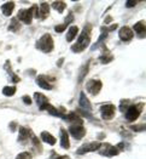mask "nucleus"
Wrapping results in <instances>:
<instances>
[{"label": "nucleus", "mask_w": 146, "mask_h": 159, "mask_svg": "<svg viewBox=\"0 0 146 159\" xmlns=\"http://www.w3.org/2000/svg\"><path fill=\"white\" fill-rule=\"evenodd\" d=\"M90 43H91V25H87L81 32L77 43L71 46V50L74 52H82L85 49H87Z\"/></svg>", "instance_id": "obj_1"}, {"label": "nucleus", "mask_w": 146, "mask_h": 159, "mask_svg": "<svg viewBox=\"0 0 146 159\" xmlns=\"http://www.w3.org/2000/svg\"><path fill=\"white\" fill-rule=\"evenodd\" d=\"M36 48L42 52H51L53 50V39L50 34H44L36 43Z\"/></svg>", "instance_id": "obj_2"}, {"label": "nucleus", "mask_w": 146, "mask_h": 159, "mask_svg": "<svg viewBox=\"0 0 146 159\" xmlns=\"http://www.w3.org/2000/svg\"><path fill=\"white\" fill-rule=\"evenodd\" d=\"M115 111L116 108L114 105H103L100 107V114H102V118L105 120H111L114 117H115Z\"/></svg>", "instance_id": "obj_3"}, {"label": "nucleus", "mask_w": 146, "mask_h": 159, "mask_svg": "<svg viewBox=\"0 0 146 159\" xmlns=\"http://www.w3.org/2000/svg\"><path fill=\"white\" fill-rule=\"evenodd\" d=\"M102 86H103V84H102L100 80L91 79L86 84V89L88 90V93H92V95H98L99 91L102 90Z\"/></svg>", "instance_id": "obj_4"}, {"label": "nucleus", "mask_w": 146, "mask_h": 159, "mask_svg": "<svg viewBox=\"0 0 146 159\" xmlns=\"http://www.w3.org/2000/svg\"><path fill=\"white\" fill-rule=\"evenodd\" d=\"M17 18L21 20L26 25H30L31 23V18H33V10H31V7L30 9H24V10H19L18 15H17Z\"/></svg>", "instance_id": "obj_5"}, {"label": "nucleus", "mask_w": 146, "mask_h": 159, "mask_svg": "<svg viewBox=\"0 0 146 159\" xmlns=\"http://www.w3.org/2000/svg\"><path fill=\"white\" fill-rule=\"evenodd\" d=\"M69 133L71 134V136L76 140H81L85 135H86V130L85 128H82L81 125H71L69 128Z\"/></svg>", "instance_id": "obj_6"}, {"label": "nucleus", "mask_w": 146, "mask_h": 159, "mask_svg": "<svg viewBox=\"0 0 146 159\" xmlns=\"http://www.w3.org/2000/svg\"><path fill=\"white\" fill-rule=\"evenodd\" d=\"M100 143L99 142H90V143H85L77 149V154H85L87 152H94L97 149H99Z\"/></svg>", "instance_id": "obj_7"}, {"label": "nucleus", "mask_w": 146, "mask_h": 159, "mask_svg": "<svg viewBox=\"0 0 146 159\" xmlns=\"http://www.w3.org/2000/svg\"><path fill=\"white\" fill-rule=\"evenodd\" d=\"M139 116H140V111H139V108L136 106H131L129 108H127V111H126V118L129 121L136 120L139 118Z\"/></svg>", "instance_id": "obj_8"}, {"label": "nucleus", "mask_w": 146, "mask_h": 159, "mask_svg": "<svg viewBox=\"0 0 146 159\" xmlns=\"http://www.w3.org/2000/svg\"><path fill=\"white\" fill-rule=\"evenodd\" d=\"M133 30L128 27H122L119 29V39L122 41H131L133 39Z\"/></svg>", "instance_id": "obj_9"}, {"label": "nucleus", "mask_w": 146, "mask_h": 159, "mask_svg": "<svg viewBox=\"0 0 146 159\" xmlns=\"http://www.w3.org/2000/svg\"><path fill=\"white\" fill-rule=\"evenodd\" d=\"M79 103H80V107L82 108V109H85L86 112H91L92 111V106H91V102H90V100L86 97V95L85 93H80V100H79Z\"/></svg>", "instance_id": "obj_10"}, {"label": "nucleus", "mask_w": 146, "mask_h": 159, "mask_svg": "<svg viewBox=\"0 0 146 159\" xmlns=\"http://www.w3.org/2000/svg\"><path fill=\"white\" fill-rule=\"evenodd\" d=\"M34 98H35L36 103L39 105V108L41 109V111H44V109H45V107L48 105V100H47V97H46V96H44L42 93H35Z\"/></svg>", "instance_id": "obj_11"}, {"label": "nucleus", "mask_w": 146, "mask_h": 159, "mask_svg": "<svg viewBox=\"0 0 146 159\" xmlns=\"http://www.w3.org/2000/svg\"><path fill=\"white\" fill-rule=\"evenodd\" d=\"M50 13V6L47 2H42L40 6H38V17L41 20H45Z\"/></svg>", "instance_id": "obj_12"}, {"label": "nucleus", "mask_w": 146, "mask_h": 159, "mask_svg": "<svg viewBox=\"0 0 146 159\" xmlns=\"http://www.w3.org/2000/svg\"><path fill=\"white\" fill-rule=\"evenodd\" d=\"M119 148L115 146H105V149H103L100 153L103 154V156H105V157H114V156H117L119 154Z\"/></svg>", "instance_id": "obj_13"}, {"label": "nucleus", "mask_w": 146, "mask_h": 159, "mask_svg": "<svg viewBox=\"0 0 146 159\" xmlns=\"http://www.w3.org/2000/svg\"><path fill=\"white\" fill-rule=\"evenodd\" d=\"M60 146L64 149H68L70 147V142H69V135L65 130L62 128L60 129Z\"/></svg>", "instance_id": "obj_14"}, {"label": "nucleus", "mask_w": 146, "mask_h": 159, "mask_svg": "<svg viewBox=\"0 0 146 159\" xmlns=\"http://www.w3.org/2000/svg\"><path fill=\"white\" fill-rule=\"evenodd\" d=\"M134 30L138 33V35H139L140 38H144L146 33V27H145L144 21H140V22L135 23V25H134Z\"/></svg>", "instance_id": "obj_15"}, {"label": "nucleus", "mask_w": 146, "mask_h": 159, "mask_svg": "<svg viewBox=\"0 0 146 159\" xmlns=\"http://www.w3.org/2000/svg\"><path fill=\"white\" fill-rule=\"evenodd\" d=\"M31 131L28 129V128H24V126H21L19 128V136H18V141H26L29 137H31Z\"/></svg>", "instance_id": "obj_16"}, {"label": "nucleus", "mask_w": 146, "mask_h": 159, "mask_svg": "<svg viewBox=\"0 0 146 159\" xmlns=\"http://www.w3.org/2000/svg\"><path fill=\"white\" fill-rule=\"evenodd\" d=\"M41 140H42L44 142L48 143V145H52V146L57 142L56 137L52 136L50 133H47V131H42V133H41Z\"/></svg>", "instance_id": "obj_17"}, {"label": "nucleus", "mask_w": 146, "mask_h": 159, "mask_svg": "<svg viewBox=\"0 0 146 159\" xmlns=\"http://www.w3.org/2000/svg\"><path fill=\"white\" fill-rule=\"evenodd\" d=\"M13 9H15V2H12V1H7L1 6V11L5 16H10L12 13Z\"/></svg>", "instance_id": "obj_18"}, {"label": "nucleus", "mask_w": 146, "mask_h": 159, "mask_svg": "<svg viewBox=\"0 0 146 159\" xmlns=\"http://www.w3.org/2000/svg\"><path fill=\"white\" fill-rule=\"evenodd\" d=\"M36 83H38V85H39L40 88H42L45 90H51L52 89V85L45 79V77H42V75H40V77L36 78Z\"/></svg>", "instance_id": "obj_19"}, {"label": "nucleus", "mask_w": 146, "mask_h": 159, "mask_svg": "<svg viewBox=\"0 0 146 159\" xmlns=\"http://www.w3.org/2000/svg\"><path fill=\"white\" fill-rule=\"evenodd\" d=\"M77 32H79V28L76 26H71L68 30V34H66V41H73L75 39V37L77 35Z\"/></svg>", "instance_id": "obj_20"}, {"label": "nucleus", "mask_w": 146, "mask_h": 159, "mask_svg": "<svg viewBox=\"0 0 146 159\" xmlns=\"http://www.w3.org/2000/svg\"><path fill=\"white\" fill-rule=\"evenodd\" d=\"M52 7L56 10V11H58L59 13H62L64 10H65L66 5H65V2H64V1H53Z\"/></svg>", "instance_id": "obj_21"}, {"label": "nucleus", "mask_w": 146, "mask_h": 159, "mask_svg": "<svg viewBox=\"0 0 146 159\" xmlns=\"http://www.w3.org/2000/svg\"><path fill=\"white\" fill-rule=\"evenodd\" d=\"M100 62L102 63H104V65H106V63H109L110 61H112V56L110 55V52L106 50V48L104 46V52H103V55L100 56Z\"/></svg>", "instance_id": "obj_22"}, {"label": "nucleus", "mask_w": 146, "mask_h": 159, "mask_svg": "<svg viewBox=\"0 0 146 159\" xmlns=\"http://www.w3.org/2000/svg\"><path fill=\"white\" fill-rule=\"evenodd\" d=\"M5 69L9 72V74H10V77H11V79H12L13 83H17V81H19V78L18 77H16L15 75V73H13L12 70L10 69V61H6V65H5Z\"/></svg>", "instance_id": "obj_23"}, {"label": "nucleus", "mask_w": 146, "mask_h": 159, "mask_svg": "<svg viewBox=\"0 0 146 159\" xmlns=\"http://www.w3.org/2000/svg\"><path fill=\"white\" fill-rule=\"evenodd\" d=\"M19 28H21V25H19L18 20H17V18H12V21H11V23H10V27H9V30L17 32Z\"/></svg>", "instance_id": "obj_24"}, {"label": "nucleus", "mask_w": 146, "mask_h": 159, "mask_svg": "<svg viewBox=\"0 0 146 159\" xmlns=\"http://www.w3.org/2000/svg\"><path fill=\"white\" fill-rule=\"evenodd\" d=\"M16 93V88L15 86H5L4 89H2V93L5 95V96H13Z\"/></svg>", "instance_id": "obj_25"}, {"label": "nucleus", "mask_w": 146, "mask_h": 159, "mask_svg": "<svg viewBox=\"0 0 146 159\" xmlns=\"http://www.w3.org/2000/svg\"><path fill=\"white\" fill-rule=\"evenodd\" d=\"M16 159H31V154L29 152H22L16 157Z\"/></svg>", "instance_id": "obj_26"}, {"label": "nucleus", "mask_w": 146, "mask_h": 159, "mask_svg": "<svg viewBox=\"0 0 146 159\" xmlns=\"http://www.w3.org/2000/svg\"><path fill=\"white\" fill-rule=\"evenodd\" d=\"M65 28H66V25H64V23H63V25H58V26L54 27V30H56L57 33H62V32H63Z\"/></svg>", "instance_id": "obj_27"}, {"label": "nucleus", "mask_w": 146, "mask_h": 159, "mask_svg": "<svg viewBox=\"0 0 146 159\" xmlns=\"http://www.w3.org/2000/svg\"><path fill=\"white\" fill-rule=\"evenodd\" d=\"M132 130L134 131H144L145 130V125H140V126H132Z\"/></svg>", "instance_id": "obj_28"}, {"label": "nucleus", "mask_w": 146, "mask_h": 159, "mask_svg": "<svg viewBox=\"0 0 146 159\" xmlns=\"http://www.w3.org/2000/svg\"><path fill=\"white\" fill-rule=\"evenodd\" d=\"M22 100H23V102H24V103H26V105H31V98H30V97H29V96H23V98H22Z\"/></svg>", "instance_id": "obj_29"}, {"label": "nucleus", "mask_w": 146, "mask_h": 159, "mask_svg": "<svg viewBox=\"0 0 146 159\" xmlns=\"http://www.w3.org/2000/svg\"><path fill=\"white\" fill-rule=\"evenodd\" d=\"M126 105L128 106L127 101H122V103H121V107H119V109H121L122 112H126Z\"/></svg>", "instance_id": "obj_30"}, {"label": "nucleus", "mask_w": 146, "mask_h": 159, "mask_svg": "<svg viewBox=\"0 0 146 159\" xmlns=\"http://www.w3.org/2000/svg\"><path fill=\"white\" fill-rule=\"evenodd\" d=\"M126 5H127V7H133L136 5V1H127Z\"/></svg>", "instance_id": "obj_31"}, {"label": "nucleus", "mask_w": 146, "mask_h": 159, "mask_svg": "<svg viewBox=\"0 0 146 159\" xmlns=\"http://www.w3.org/2000/svg\"><path fill=\"white\" fill-rule=\"evenodd\" d=\"M54 159H70L68 156H60V157H57V158H54Z\"/></svg>", "instance_id": "obj_32"}, {"label": "nucleus", "mask_w": 146, "mask_h": 159, "mask_svg": "<svg viewBox=\"0 0 146 159\" xmlns=\"http://www.w3.org/2000/svg\"><path fill=\"white\" fill-rule=\"evenodd\" d=\"M62 63H63V60H59V61L57 62V66H58V67H60V66H62Z\"/></svg>", "instance_id": "obj_33"}]
</instances>
